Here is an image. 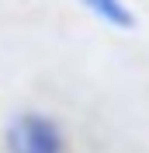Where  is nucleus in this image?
<instances>
[{
	"instance_id": "f257e3e1",
	"label": "nucleus",
	"mask_w": 149,
	"mask_h": 153,
	"mask_svg": "<svg viewBox=\"0 0 149 153\" xmlns=\"http://www.w3.org/2000/svg\"><path fill=\"white\" fill-rule=\"evenodd\" d=\"M4 150L7 153H66V139L56 118H49L42 111H21L4 129Z\"/></svg>"
},
{
	"instance_id": "f03ea898",
	"label": "nucleus",
	"mask_w": 149,
	"mask_h": 153,
	"mask_svg": "<svg viewBox=\"0 0 149 153\" xmlns=\"http://www.w3.org/2000/svg\"><path fill=\"white\" fill-rule=\"evenodd\" d=\"M83 4H87L101 21H108V25H118V28H132V25H135L132 10L121 4V0H83Z\"/></svg>"
}]
</instances>
